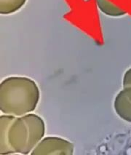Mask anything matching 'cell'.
<instances>
[{"instance_id":"1","label":"cell","mask_w":131,"mask_h":155,"mask_svg":"<svg viewBox=\"0 0 131 155\" xmlns=\"http://www.w3.org/2000/svg\"><path fill=\"white\" fill-rule=\"evenodd\" d=\"M40 99L37 84L26 77H10L0 84V111L21 117L34 111Z\"/></svg>"},{"instance_id":"2","label":"cell","mask_w":131,"mask_h":155,"mask_svg":"<svg viewBox=\"0 0 131 155\" xmlns=\"http://www.w3.org/2000/svg\"><path fill=\"white\" fill-rule=\"evenodd\" d=\"M45 123L35 114L16 117L10 125L8 141L14 154H31L45 134Z\"/></svg>"},{"instance_id":"3","label":"cell","mask_w":131,"mask_h":155,"mask_svg":"<svg viewBox=\"0 0 131 155\" xmlns=\"http://www.w3.org/2000/svg\"><path fill=\"white\" fill-rule=\"evenodd\" d=\"M74 147L69 140L58 136H47L39 141L31 155L64 154L72 155Z\"/></svg>"},{"instance_id":"4","label":"cell","mask_w":131,"mask_h":155,"mask_svg":"<svg viewBox=\"0 0 131 155\" xmlns=\"http://www.w3.org/2000/svg\"><path fill=\"white\" fill-rule=\"evenodd\" d=\"M116 114L125 121L131 122V87H125L116 95L114 102Z\"/></svg>"},{"instance_id":"5","label":"cell","mask_w":131,"mask_h":155,"mask_svg":"<svg viewBox=\"0 0 131 155\" xmlns=\"http://www.w3.org/2000/svg\"><path fill=\"white\" fill-rule=\"evenodd\" d=\"M16 117L4 114L0 116V154H13L8 141V133L10 125Z\"/></svg>"},{"instance_id":"6","label":"cell","mask_w":131,"mask_h":155,"mask_svg":"<svg viewBox=\"0 0 131 155\" xmlns=\"http://www.w3.org/2000/svg\"><path fill=\"white\" fill-rule=\"evenodd\" d=\"M96 2L100 11L111 17H120L127 13V11L113 4L109 0H96Z\"/></svg>"},{"instance_id":"7","label":"cell","mask_w":131,"mask_h":155,"mask_svg":"<svg viewBox=\"0 0 131 155\" xmlns=\"http://www.w3.org/2000/svg\"><path fill=\"white\" fill-rule=\"evenodd\" d=\"M26 2L27 0H0V14L7 15L18 12Z\"/></svg>"},{"instance_id":"8","label":"cell","mask_w":131,"mask_h":155,"mask_svg":"<svg viewBox=\"0 0 131 155\" xmlns=\"http://www.w3.org/2000/svg\"><path fill=\"white\" fill-rule=\"evenodd\" d=\"M123 87H131V68L125 72L123 81Z\"/></svg>"}]
</instances>
